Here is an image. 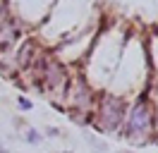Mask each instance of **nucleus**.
<instances>
[{"instance_id": "1", "label": "nucleus", "mask_w": 158, "mask_h": 153, "mask_svg": "<svg viewBox=\"0 0 158 153\" xmlns=\"http://www.w3.org/2000/svg\"><path fill=\"white\" fill-rule=\"evenodd\" d=\"M122 117H125V101H120L115 96H108L103 101V110H101V127L106 132H113V129L120 127Z\"/></svg>"}, {"instance_id": "2", "label": "nucleus", "mask_w": 158, "mask_h": 153, "mask_svg": "<svg viewBox=\"0 0 158 153\" xmlns=\"http://www.w3.org/2000/svg\"><path fill=\"white\" fill-rule=\"evenodd\" d=\"M148 127H151V113H148V105L139 103L132 115L127 117V127H125V134L127 136H137V134H146Z\"/></svg>"}, {"instance_id": "3", "label": "nucleus", "mask_w": 158, "mask_h": 153, "mask_svg": "<svg viewBox=\"0 0 158 153\" xmlns=\"http://www.w3.org/2000/svg\"><path fill=\"white\" fill-rule=\"evenodd\" d=\"M27 141H29V143H39L41 141L39 132H36V129H29V132H27Z\"/></svg>"}, {"instance_id": "5", "label": "nucleus", "mask_w": 158, "mask_h": 153, "mask_svg": "<svg viewBox=\"0 0 158 153\" xmlns=\"http://www.w3.org/2000/svg\"><path fill=\"white\" fill-rule=\"evenodd\" d=\"M0 12H2V5H0Z\"/></svg>"}, {"instance_id": "4", "label": "nucleus", "mask_w": 158, "mask_h": 153, "mask_svg": "<svg viewBox=\"0 0 158 153\" xmlns=\"http://www.w3.org/2000/svg\"><path fill=\"white\" fill-rule=\"evenodd\" d=\"M0 153H5V148H2V143H0Z\"/></svg>"}]
</instances>
